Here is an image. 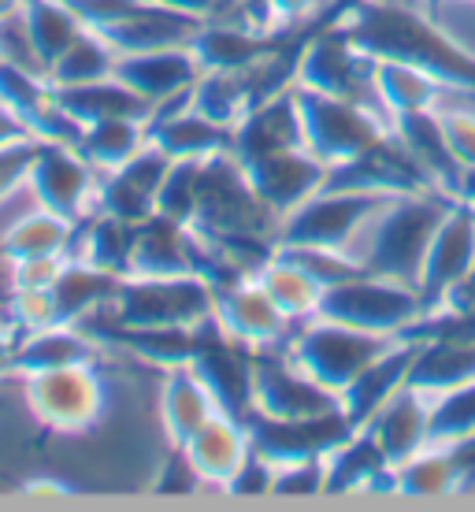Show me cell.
<instances>
[{"label": "cell", "instance_id": "cell-14", "mask_svg": "<svg viewBox=\"0 0 475 512\" xmlns=\"http://www.w3.org/2000/svg\"><path fill=\"white\" fill-rule=\"evenodd\" d=\"M475 264V212L453 201L442 216L435 238L427 245L424 268H420V297L427 312H438L453 297V290L468 279Z\"/></svg>", "mask_w": 475, "mask_h": 512}, {"label": "cell", "instance_id": "cell-53", "mask_svg": "<svg viewBox=\"0 0 475 512\" xmlns=\"http://www.w3.org/2000/svg\"><path fill=\"white\" fill-rule=\"evenodd\" d=\"M23 138H34V134L26 130L23 119L12 116V112L0 104V149H4V145H15V141H23Z\"/></svg>", "mask_w": 475, "mask_h": 512}, {"label": "cell", "instance_id": "cell-16", "mask_svg": "<svg viewBox=\"0 0 475 512\" xmlns=\"http://www.w3.org/2000/svg\"><path fill=\"white\" fill-rule=\"evenodd\" d=\"M171 156L145 141L142 153H134L127 164H119L116 171H104L101 190H97V212H108L127 223H145L156 216V197L164 186L167 171H171Z\"/></svg>", "mask_w": 475, "mask_h": 512}, {"label": "cell", "instance_id": "cell-6", "mask_svg": "<svg viewBox=\"0 0 475 512\" xmlns=\"http://www.w3.org/2000/svg\"><path fill=\"white\" fill-rule=\"evenodd\" d=\"M320 316L360 327V331L409 338L412 327L427 316V305L420 290L409 286V282L386 279V275H375V271H360L353 279L323 290Z\"/></svg>", "mask_w": 475, "mask_h": 512}, {"label": "cell", "instance_id": "cell-2", "mask_svg": "<svg viewBox=\"0 0 475 512\" xmlns=\"http://www.w3.org/2000/svg\"><path fill=\"white\" fill-rule=\"evenodd\" d=\"M453 197L442 190H420L390 197L386 208L368 223V231L360 234L357 256L364 271L386 275V279L409 282L420 290V268H424L427 245L435 238L442 216L450 212Z\"/></svg>", "mask_w": 475, "mask_h": 512}, {"label": "cell", "instance_id": "cell-40", "mask_svg": "<svg viewBox=\"0 0 475 512\" xmlns=\"http://www.w3.org/2000/svg\"><path fill=\"white\" fill-rule=\"evenodd\" d=\"M394 472H398V494H409V498H431V494H453V490H461L457 457L442 442L424 446L416 457L398 464Z\"/></svg>", "mask_w": 475, "mask_h": 512}, {"label": "cell", "instance_id": "cell-25", "mask_svg": "<svg viewBox=\"0 0 475 512\" xmlns=\"http://www.w3.org/2000/svg\"><path fill=\"white\" fill-rule=\"evenodd\" d=\"M127 275H197V231L167 216L138 223Z\"/></svg>", "mask_w": 475, "mask_h": 512}, {"label": "cell", "instance_id": "cell-33", "mask_svg": "<svg viewBox=\"0 0 475 512\" xmlns=\"http://www.w3.org/2000/svg\"><path fill=\"white\" fill-rule=\"evenodd\" d=\"M197 26L193 19L186 15L171 12L164 4H156L149 0V8L138 12L134 19L127 23L112 26V30H104V38L112 41V49L119 56H127V52H149V49H175V45H190L193 34H197ZM101 34V30H97Z\"/></svg>", "mask_w": 475, "mask_h": 512}, {"label": "cell", "instance_id": "cell-44", "mask_svg": "<svg viewBox=\"0 0 475 512\" xmlns=\"http://www.w3.org/2000/svg\"><path fill=\"white\" fill-rule=\"evenodd\" d=\"M8 323H12L19 334L49 327V323H64L60 320V308H56V297H52V286L49 290H12Z\"/></svg>", "mask_w": 475, "mask_h": 512}, {"label": "cell", "instance_id": "cell-22", "mask_svg": "<svg viewBox=\"0 0 475 512\" xmlns=\"http://www.w3.org/2000/svg\"><path fill=\"white\" fill-rule=\"evenodd\" d=\"M416 349H420V338H398L383 357L375 360V364H368V368L338 394L342 412H346V420L353 423V427H364L390 397L409 386Z\"/></svg>", "mask_w": 475, "mask_h": 512}, {"label": "cell", "instance_id": "cell-17", "mask_svg": "<svg viewBox=\"0 0 475 512\" xmlns=\"http://www.w3.org/2000/svg\"><path fill=\"white\" fill-rule=\"evenodd\" d=\"M245 171H249L257 197L268 205L271 216H279V223H283L290 212H297L309 197H316L327 186L331 164H323L312 149L301 145V149L264 156L257 164H245Z\"/></svg>", "mask_w": 475, "mask_h": 512}, {"label": "cell", "instance_id": "cell-12", "mask_svg": "<svg viewBox=\"0 0 475 512\" xmlns=\"http://www.w3.org/2000/svg\"><path fill=\"white\" fill-rule=\"evenodd\" d=\"M342 409L334 390L297 368L286 349H257L253 357V412L268 420H312Z\"/></svg>", "mask_w": 475, "mask_h": 512}, {"label": "cell", "instance_id": "cell-48", "mask_svg": "<svg viewBox=\"0 0 475 512\" xmlns=\"http://www.w3.org/2000/svg\"><path fill=\"white\" fill-rule=\"evenodd\" d=\"M67 256H34V260H8V286L12 290H49L60 279Z\"/></svg>", "mask_w": 475, "mask_h": 512}, {"label": "cell", "instance_id": "cell-51", "mask_svg": "<svg viewBox=\"0 0 475 512\" xmlns=\"http://www.w3.org/2000/svg\"><path fill=\"white\" fill-rule=\"evenodd\" d=\"M323 0H268V15L275 26H301L316 19Z\"/></svg>", "mask_w": 475, "mask_h": 512}, {"label": "cell", "instance_id": "cell-4", "mask_svg": "<svg viewBox=\"0 0 475 512\" xmlns=\"http://www.w3.org/2000/svg\"><path fill=\"white\" fill-rule=\"evenodd\" d=\"M297 101H301V119H305V149H312L331 167L368 153L375 141H383L394 130V119L372 101L334 97V93L305 90V86H297Z\"/></svg>", "mask_w": 475, "mask_h": 512}, {"label": "cell", "instance_id": "cell-57", "mask_svg": "<svg viewBox=\"0 0 475 512\" xmlns=\"http://www.w3.org/2000/svg\"><path fill=\"white\" fill-rule=\"evenodd\" d=\"M453 197L475 212V167H464L461 171V182H457V193H453Z\"/></svg>", "mask_w": 475, "mask_h": 512}, {"label": "cell", "instance_id": "cell-59", "mask_svg": "<svg viewBox=\"0 0 475 512\" xmlns=\"http://www.w3.org/2000/svg\"><path fill=\"white\" fill-rule=\"evenodd\" d=\"M15 12H23V0H0V23L12 19Z\"/></svg>", "mask_w": 475, "mask_h": 512}, {"label": "cell", "instance_id": "cell-49", "mask_svg": "<svg viewBox=\"0 0 475 512\" xmlns=\"http://www.w3.org/2000/svg\"><path fill=\"white\" fill-rule=\"evenodd\" d=\"M156 4L186 15L193 23H234V19H249L245 0H156Z\"/></svg>", "mask_w": 475, "mask_h": 512}, {"label": "cell", "instance_id": "cell-23", "mask_svg": "<svg viewBox=\"0 0 475 512\" xmlns=\"http://www.w3.org/2000/svg\"><path fill=\"white\" fill-rule=\"evenodd\" d=\"M179 449L186 453V461H190V468L197 472L201 483L227 490L231 475L238 472V464L249 457L253 446H249V427H245V420H238L231 412H216Z\"/></svg>", "mask_w": 475, "mask_h": 512}, {"label": "cell", "instance_id": "cell-50", "mask_svg": "<svg viewBox=\"0 0 475 512\" xmlns=\"http://www.w3.org/2000/svg\"><path fill=\"white\" fill-rule=\"evenodd\" d=\"M271 483H275V464L264 453L249 449V457L238 464V472L231 475L227 490L231 494H271Z\"/></svg>", "mask_w": 475, "mask_h": 512}, {"label": "cell", "instance_id": "cell-38", "mask_svg": "<svg viewBox=\"0 0 475 512\" xmlns=\"http://www.w3.org/2000/svg\"><path fill=\"white\" fill-rule=\"evenodd\" d=\"M116 60L119 52L112 49V41L104 38V34H97V30H82L56 56V64L49 67V82L56 90H64V86H86V82L116 75Z\"/></svg>", "mask_w": 475, "mask_h": 512}, {"label": "cell", "instance_id": "cell-15", "mask_svg": "<svg viewBox=\"0 0 475 512\" xmlns=\"http://www.w3.org/2000/svg\"><path fill=\"white\" fill-rule=\"evenodd\" d=\"M301 145H305V119H301V101H297V82L257 101L234 123L231 153L242 164H257L264 156L301 149Z\"/></svg>", "mask_w": 475, "mask_h": 512}, {"label": "cell", "instance_id": "cell-26", "mask_svg": "<svg viewBox=\"0 0 475 512\" xmlns=\"http://www.w3.org/2000/svg\"><path fill=\"white\" fill-rule=\"evenodd\" d=\"M93 360H97V342L82 323H49V327L19 334L12 372L34 375L67 368V364H93Z\"/></svg>", "mask_w": 475, "mask_h": 512}, {"label": "cell", "instance_id": "cell-29", "mask_svg": "<svg viewBox=\"0 0 475 512\" xmlns=\"http://www.w3.org/2000/svg\"><path fill=\"white\" fill-rule=\"evenodd\" d=\"M475 383V342L464 338H420L416 360H412L409 386L435 397L453 386Z\"/></svg>", "mask_w": 475, "mask_h": 512}, {"label": "cell", "instance_id": "cell-28", "mask_svg": "<svg viewBox=\"0 0 475 512\" xmlns=\"http://www.w3.org/2000/svg\"><path fill=\"white\" fill-rule=\"evenodd\" d=\"M56 104L78 127L101 123V119H145L149 123V116H153V104L145 101L142 93L130 90L119 75L97 78L86 86H64V90H56Z\"/></svg>", "mask_w": 475, "mask_h": 512}, {"label": "cell", "instance_id": "cell-37", "mask_svg": "<svg viewBox=\"0 0 475 512\" xmlns=\"http://www.w3.org/2000/svg\"><path fill=\"white\" fill-rule=\"evenodd\" d=\"M23 23L26 34H30V45L38 52V64L45 67V75L56 64V56L86 30L82 19L67 8V0H23Z\"/></svg>", "mask_w": 475, "mask_h": 512}, {"label": "cell", "instance_id": "cell-32", "mask_svg": "<svg viewBox=\"0 0 475 512\" xmlns=\"http://www.w3.org/2000/svg\"><path fill=\"white\" fill-rule=\"evenodd\" d=\"M394 130H398V138L412 149V156L427 167V175L435 179L438 190L453 197V193H457V182H461V164H457L450 153V141H446L438 108L398 116L394 119ZM453 201H457V197H453Z\"/></svg>", "mask_w": 475, "mask_h": 512}, {"label": "cell", "instance_id": "cell-55", "mask_svg": "<svg viewBox=\"0 0 475 512\" xmlns=\"http://www.w3.org/2000/svg\"><path fill=\"white\" fill-rule=\"evenodd\" d=\"M15 342H19V331H15V327L8 320H0V375L12 372Z\"/></svg>", "mask_w": 475, "mask_h": 512}, {"label": "cell", "instance_id": "cell-1", "mask_svg": "<svg viewBox=\"0 0 475 512\" xmlns=\"http://www.w3.org/2000/svg\"><path fill=\"white\" fill-rule=\"evenodd\" d=\"M349 38L372 60L420 67L457 97H475V52L453 41L435 19L394 0H349L342 12Z\"/></svg>", "mask_w": 475, "mask_h": 512}, {"label": "cell", "instance_id": "cell-24", "mask_svg": "<svg viewBox=\"0 0 475 512\" xmlns=\"http://www.w3.org/2000/svg\"><path fill=\"white\" fill-rule=\"evenodd\" d=\"M364 427L372 431L386 461L398 468L424 446H431V397L405 386Z\"/></svg>", "mask_w": 475, "mask_h": 512}, {"label": "cell", "instance_id": "cell-7", "mask_svg": "<svg viewBox=\"0 0 475 512\" xmlns=\"http://www.w3.org/2000/svg\"><path fill=\"white\" fill-rule=\"evenodd\" d=\"M193 227L205 234H264L279 238V216L257 197L249 171L234 153L201 160L197 175V219Z\"/></svg>", "mask_w": 475, "mask_h": 512}, {"label": "cell", "instance_id": "cell-13", "mask_svg": "<svg viewBox=\"0 0 475 512\" xmlns=\"http://www.w3.org/2000/svg\"><path fill=\"white\" fill-rule=\"evenodd\" d=\"M212 316L234 342L249 349H286L294 323L283 316V308L271 301V294L260 286L257 275H245L238 282H227L216 290Z\"/></svg>", "mask_w": 475, "mask_h": 512}, {"label": "cell", "instance_id": "cell-36", "mask_svg": "<svg viewBox=\"0 0 475 512\" xmlns=\"http://www.w3.org/2000/svg\"><path fill=\"white\" fill-rule=\"evenodd\" d=\"M260 286L271 294V301L283 308V316L290 323H305L312 316H320V301H323V286L312 279L309 271H301L294 260H286L279 249L268 264L257 271Z\"/></svg>", "mask_w": 475, "mask_h": 512}, {"label": "cell", "instance_id": "cell-27", "mask_svg": "<svg viewBox=\"0 0 475 512\" xmlns=\"http://www.w3.org/2000/svg\"><path fill=\"white\" fill-rule=\"evenodd\" d=\"M216 412H223L216 405V397L208 390V383L197 375L193 364H175L167 368L164 386H160V423H164L171 446H182L186 438L208 423Z\"/></svg>", "mask_w": 475, "mask_h": 512}, {"label": "cell", "instance_id": "cell-45", "mask_svg": "<svg viewBox=\"0 0 475 512\" xmlns=\"http://www.w3.org/2000/svg\"><path fill=\"white\" fill-rule=\"evenodd\" d=\"M67 8L82 19L86 30H112L149 8V0H67Z\"/></svg>", "mask_w": 475, "mask_h": 512}, {"label": "cell", "instance_id": "cell-5", "mask_svg": "<svg viewBox=\"0 0 475 512\" xmlns=\"http://www.w3.org/2000/svg\"><path fill=\"white\" fill-rule=\"evenodd\" d=\"M212 305L216 290L201 275H123L108 312L116 327H197Z\"/></svg>", "mask_w": 475, "mask_h": 512}, {"label": "cell", "instance_id": "cell-21", "mask_svg": "<svg viewBox=\"0 0 475 512\" xmlns=\"http://www.w3.org/2000/svg\"><path fill=\"white\" fill-rule=\"evenodd\" d=\"M116 75L156 108V104L171 101L179 93H190L193 82L201 78V64H197L190 45H175V49H149L119 56Z\"/></svg>", "mask_w": 475, "mask_h": 512}, {"label": "cell", "instance_id": "cell-10", "mask_svg": "<svg viewBox=\"0 0 475 512\" xmlns=\"http://www.w3.org/2000/svg\"><path fill=\"white\" fill-rule=\"evenodd\" d=\"M26 409L60 435H82L104 412V383L97 364H67L52 372L23 375Z\"/></svg>", "mask_w": 475, "mask_h": 512}, {"label": "cell", "instance_id": "cell-18", "mask_svg": "<svg viewBox=\"0 0 475 512\" xmlns=\"http://www.w3.org/2000/svg\"><path fill=\"white\" fill-rule=\"evenodd\" d=\"M190 93L156 104L149 116V141L160 145L171 160H208V156L231 153L234 127L201 116L190 104Z\"/></svg>", "mask_w": 475, "mask_h": 512}, {"label": "cell", "instance_id": "cell-56", "mask_svg": "<svg viewBox=\"0 0 475 512\" xmlns=\"http://www.w3.org/2000/svg\"><path fill=\"white\" fill-rule=\"evenodd\" d=\"M461 308V305H475V264H472V271H468V279L461 282V286H457V290H453V297L450 301H446V305L442 308Z\"/></svg>", "mask_w": 475, "mask_h": 512}, {"label": "cell", "instance_id": "cell-11", "mask_svg": "<svg viewBox=\"0 0 475 512\" xmlns=\"http://www.w3.org/2000/svg\"><path fill=\"white\" fill-rule=\"evenodd\" d=\"M97 190H101V171L75 145L38 141L30 171H26V193L34 205L78 223L97 212Z\"/></svg>", "mask_w": 475, "mask_h": 512}, {"label": "cell", "instance_id": "cell-42", "mask_svg": "<svg viewBox=\"0 0 475 512\" xmlns=\"http://www.w3.org/2000/svg\"><path fill=\"white\" fill-rule=\"evenodd\" d=\"M275 249H279L286 260H294L301 271H309L323 290H327V286H338V282H346L364 271V264H360L353 253H346V249H327V245H290V242H279Z\"/></svg>", "mask_w": 475, "mask_h": 512}, {"label": "cell", "instance_id": "cell-34", "mask_svg": "<svg viewBox=\"0 0 475 512\" xmlns=\"http://www.w3.org/2000/svg\"><path fill=\"white\" fill-rule=\"evenodd\" d=\"M442 93L450 90L420 67L398 64V60H375V101L383 104L390 119L442 108Z\"/></svg>", "mask_w": 475, "mask_h": 512}, {"label": "cell", "instance_id": "cell-8", "mask_svg": "<svg viewBox=\"0 0 475 512\" xmlns=\"http://www.w3.org/2000/svg\"><path fill=\"white\" fill-rule=\"evenodd\" d=\"M390 193H368V190H338L323 186L316 197L290 212L279 223V242L290 245H327V249H346L353 253L360 234L368 231V223L386 208Z\"/></svg>", "mask_w": 475, "mask_h": 512}, {"label": "cell", "instance_id": "cell-9", "mask_svg": "<svg viewBox=\"0 0 475 512\" xmlns=\"http://www.w3.org/2000/svg\"><path fill=\"white\" fill-rule=\"evenodd\" d=\"M297 86L379 104L375 101V60L349 38L342 15H331L305 41L301 60H297Z\"/></svg>", "mask_w": 475, "mask_h": 512}, {"label": "cell", "instance_id": "cell-20", "mask_svg": "<svg viewBox=\"0 0 475 512\" xmlns=\"http://www.w3.org/2000/svg\"><path fill=\"white\" fill-rule=\"evenodd\" d=\"M323 468H327L323 494H372V490L398 494V472L383 457V449L368 427H357L353 435L342 438L323 457Z\"/></svg>", "mask_w": 475, "mask_h": 512}, {"label": "cell", "instance_id": "cell-39", "mask_svg": "<svg viewBox=\"0 0 475 512\" xmlns=\"http://www.w3.org/2000/svg\"><path fill=\"white\" fill-rule=\"evenodd\" d=\"M116 346L134 353L145 364L175 368L190 364L197 353V327H116Z\"/></svg>", "mask_w": 475, "mask_h": 512}, {"label": "cell", "instance_id": "cell-43", "mask_svg": "<svg viewBox=\"0 0 475 512\" xmlns=\"http://www.w3.org/2000/svg\"><path fill=\"white\" fill-rule=\"evenodd\" d=\"M197 175H201V160H175L164 186H160V197H156V216L193 227V219H197Z\"/></svg>", "mask_w": 475, "mask_h": 512}, {"label": "cell", "instance_id": "cell-30", "mask_svg": "<svg viewBox=\"0 0 475 512\" xmlns=\"http://www.w3.org/2000/svg\"><path fill=\"white\" fill-rule=\"evenodd\" d=\"M71 242H75V223L30 201V208H26L23 216H15L0 231V256L4 260L71 256Z\"/></svg>", "mask_w": 475, "mask_h": 512}, {"label": "cell", "instance_id": "cell-31", "mask_svg": "<svg viewBox=\"0 0 475 512\" xmlns=\"http://www.w3.org/2000/svg\"><path fill=\"white\" fill-rule=\"evenodd\" d=\"M119 275L97 268L90 260H67L60 279L52 282V297L64 323H86L97 312H108L116 301Z\"/></svg>", "mask_w": 475, "mask_h": 512}, {"label": "cell", "instance_id": "cell-41", "mask_svg": "<svg viewBox=\"0 0 475 512\" xmlns=\"http://www.w3.org/2000/svg\"><path fill=\"white\" fill-rule=\"evenodd\" d=\"M468 435H475V383L431 397V442L453 446Z\"/></svg>", "mask_w": 475, "mask_h": 512}, {"label": "cell", "instance_id": "cell-19", "mask_svg": "<svg viewBox=\"0 0 475 512\" xmlns=\"http://www.w3.org/2000/svg\"><path fill=\"white\" fill-rule=\"evenodd\" d=\"M279 38H283V26L264 30V26L249 23V19L201 23L190 41V49L197 56V64H201V71H249L264 56H271Z\"/></svg>", "mask_w": 475, "mask_h": 512}, {"label": "cell", "instance_id": "cell-52", "mask_svg": "<svg viewBox=\"0 0 475 512\" xmlns=\"http://www.w3.org/2000/svg\"><path fill=\"white\" fill-rule=\"evenodd\" d=\"M453 457H457V472H461V490L475 487V435L453 442Z\"/></svg>", "mask_w": 475, "mask_h": 512}, {"label": "cell", "instance_id": "cell-47", "mask_svg": "<svg viewBox=\"0 0 475 512\" xmlns=\"http://www.w3.org/2000/svg\"><path fill=\"white\" fill-rule=\"evenodd\" d=\"M442 130L450 141L453 160L464 167H475V108H438Z\"/></svg>", "mask_w": 475, "mask_h": 512}, {"label": "cell", "instance_id": "cell-58", "mask_svg": "<svg viewBox=\"0 0 475 512\" xmlns=\"http://www.w3.org/2000/svg\"><path fill=\"white\" fill-rule=\"evenodd\" d=\"M245 12H249V19L257 26L275 30V23H271V15H268V0H245Z\"/></svg>", "mask_w": 475, "mask_h": 512}, {"label": "cell", "instance_id": "cell-46", "mask_svg": "<svg viewBox=\"0 0 475 512\" xmlns=\"http://www.w3.org/2000/svg\"><path fill=\"white\" fill-rule=\"evenodd\" d=\"M323 483H327V468H323V457H305V461H286L275 464V483H271V494H323Z\"/></svg>", "mask_w": 475, "mask_h": 512}, {"label": "cell", "instance_id": "cell-3", "mask_svg": "<svg viewBox=\"0 0 475 512\" xmlns=\"http://www.w3.org/2000/svg\"><path fill=\"white\" fill-rule=\"evenodd\" d=\"M398 338L394 334H375V331H360V327H349V323L327 320V316H312V320L297 323L290 342H286V353L297 368L323 383L327 390L342 394L353 379H357L368 364L383 357L386 349L394 346Z\"/></svg>", "mask_w": 475, "mask_h": 512}, {"label": "cell", "instance_id": "cell-54", "mask_svg": "<svg viewBox=\"0 0 475 512\" xmlns=\"http://www.w3.org/2000/svg\"><path fill=\"white\" fill-rule=\"evenodd\" d=\"M23 494H30V498H67L71 487H64L60 479H45V475H38V479H26Z\"/></svg>", "mask_w": 475, "mask_h": 512}, {"label": "cell", "instance_id": "cell-35", "mask_svg": "<svg viewBox=\"0 0 475 512\" xmlns=\"http://www.w3.org/2000/svg\"><path fill=\"white\" fill-rule=\"evenodd\" d=\"M145 141H149L145 119H101V123H86L78 130L75 149L104 175V171L127 164L134 153H142Z\"/></svg>", "mask_w": 475, "mask_h": 512}]
</instances>
